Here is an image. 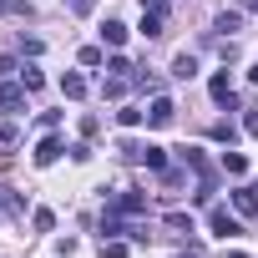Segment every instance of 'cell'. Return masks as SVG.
<instances>
[{
    "label": "cell",
    "instance_id": "obj_11",
    "mask_svg": "<svg viewBox=\"0 0 258 258\" xmlns=\"http://www.w3.org/2000/svg\"><path fill=\"white\" fill-rule=\"evenodd\" d=\"M147 41H157L162 36V11H152V6H142V26H137Z\"/></svg>",
    "mask_w": 258,
    "mask_h": 258
},
{
    "label": "cell",
    "instance_id": "obj_30",
    "mask_svg": "<svg viewBox=\"0 0 258 258\" xmlns=\"http://www.w3.org/2000/svg\"><path fill=\"white\" fill-rule=\"evenodd\" d=\"M238 11L243 16H258V0H238Z\"/></svg>",
    "mask_w": 258,
    "mask_h": 258
},
{
    "label": "cell",
    "instance_id": "obj_2",
    "mask_svg": "<svg viewBox=\"0 0 258 258\" xmlns=\"http://www.w3.org/2000/svg\"><path fill=\"white\" fill-rule=\"evenodd\" d=\"M208 228H213L218 238H238V233H243V218L228 213V208H208Z\"/></svg>",
    "mask_w": 258,
    "mask_h": 258
},
{
    "label": "cell",
    "instance_id": "obj_7",
    "mask_svg": "<svg viewBox=\"0 0 258 258\" xmlns=\"http://www.w3.org/2000/svg\"><path fill=\"white\" fill-rule=\"evenodd\" d=\"M96 36H101V46H111V51H121V46H126V36H132V31H126L121 21H111V16H106V21L96 26Z\"/></svg>",
    "mask_w": 258,
    "mask_h": 258
},
{
    "label": "cell",
    "instance_id": "obj_17",
    "mask_svg": "<svg viewBox=\"0 0 258 258\" xmlns=\"http://www.w3.org/2000/svg\"><path fill=\"white\" fill-rule=\"evenodd\" d=\"M101 96L106 101H121L126 96V76H101Z\"/></svg>",
    "mask_w": 258,
    "mask_h": 258
},
{
    "label": "cell",
    "instance_id": "obj_26",
    "mask_svg": "<svg viewBox=\"0 0 258 258\" xmlns=\"http://www.w3.org/2000/svg\"><path fill=\"white\" fill-rule=\"evenodd\" d=\"M213 137H218V142H228V147H233V142H238V126H228V121H218V126H213Z\"/></svg>",
    "mask_w": 258,
    "mask_h": 258
},
{
    "label": "cell",
    "instance_id": "obj_28",
    "mask_svg": "<svg viewBox=\"0 0 258 258\" xmlns=\"http://www.w3.org/2000/svg\"><path fill=\"white\" fill-rule=\"evenodd\" d=\"M243 132H248V137H258V106H248V116H243Z\"/></svg>",
    "mask_w": 258,
    "mask_h": 258
},
{
    "label": "cell",
    "instance_id": "obj_14",
    "mask_svg": "<svg viewBox=\"0 0 258 258\" xmlns=\"http://www.w3.org/2000/svg\"><path fill=\"white\" fill-rule=\"evenodd\" d=\"M142 162H147L152 172H167V147H157V142H147V147H142Z\"/></svg>",
    "mask_w": 258,
    "mask_h": 258
},
{
    "label": "cell",
    "instance_id": "obj_13",
    "mask_svg": "<svg viewBox=\"0 0 258 258\" xmlns=\"http://www.w3.org/2000/svg\"><path fill=\"white\" fill-rule=\"evenodd\" d=\"M172 76H177V81H192V76H198V56H192V51H182V56L172 61Z\"/></svg>",
    "mask_w": 258,
    "mask_h": 258
},
{
    "label": "cell",
    "instance_id": "obj_34",
    "mask_svg": "<svg viewBox=\"0 0 258 258\" xmlns=\"http://www.w3.org/2000/svg\"><path fill=\"white\" fill-rule=\"evenodd\" d=\"M228 258H248V253H228Z\"/></svg>",
    "mask_w": 258,
    "mask_h": 258
},
{
    "label": "cell",
    "instance_id": "obj_24",
    "mask_svg": "<svg viewBox=\"0 0 258 258\" xmlns=\"http://www.w3.org/2000/svg\"><path fill=\"white\" fill-rule=\"evenodd\" d=\"M21 81H26V91H41V86H46V76H41V66H26V71H21Z\"/></svg>",
    "mask_w": 258,
    "mask_h": 258
},
{
    "label": "cell",
    "instance_id": "obj_9",
    "mask_svg": "<svg viewBox=\"0 0 258 258\" xmlns=\"http://www.w3.org/2000/svg\"><path fill=\"white\" fill-rule=\"evenodd\" d=\"M213 31H218L223 41H233V31H243V11H223V16L213 21Z\"/></svg>",
    "mask_w": 258,
    "mask_h": 258
},
{
    "label": "cell",
    "instance_id": "obj_27",
    "mask_svg": "<svg viewBox=\"0 0 258 258\" xmlns=\"http://www.w3.org/2000/svg\"><path fill=\"white\" fill-rule=\"evenodd\" d=\"M11 76H21V61L16 56H0V81H11Z\"/></svg>",
    "mask_w": 258,
    "mask_h": 258
},
{
    "label": "cell",
    "instance_id": "obj_31",
    "mask_svg": "<svg viewBox=\"0 0 258 258\" xmlns=\"http://www.w3.org/2000/svg\"><path fill=\"white\" fill-rule=\"evenodd\" d=\"M177 258H203V248H198V243H192V248H182V253H177Z\"/></svg>",
    "mask_w": 258,
    "mask_h": 258
},
{
    "label": "cell",
    "instance_id": "obj_1",
    "mask_svg": "<svg viewBox=\"0 0 258 258\" xmlns=\"http://www.w3.org/2000/svg\"><path fill=\"white\" fill-rule=\"evenodd\" d=\"M106 208L121 213V218H142V213H147V198L132 192V187H121V192H106Z\"/></svg>",
    "mask_w": 258,
    "mask_h": 258
},
{
    "label": "cell",
    "instance_id": "obj_21",
    "mask_svg": "<svg viewBox=\"0 0 258 258\" xmlns=\"http://www.w3.org/2000/svg\"><path fill=\"white\" fill-rule=\"evenodd\" d=\"M142 147H147V142H132V137H121V142H116V152H121L126 162H142Z\"/></svg>",
    "mask_w": 258,
    "mask_h": 258
},
{
    "label": "cell",
    "instance_id": "obj_20",
    "mask_svg": "<svg viewBox=\"0 0 258 258\" xmlns=\"http://www.w3.org/2000/svg\"><path fill=\"white\" fill-rule=\"evenodd\" d=\"M31 228H36V233H51V228H56V213H51V208H36V213H31Z\"/></svg>",
    "mask_w": 258,
    "mask_h": 258
},
{
    "label": "cell",
    "instance_id": "obj_33",
    "mask_svg": "<svg viewBox=\"0 0 258 258\" xmlns=\"http://www.w3.org/2000/svg\"><path fill=\"white\" fill-rule=\"evenodd\" d=\"M167 6H172V0H152V11H167Z\"/></svg>",
    "mask_w": 258,
    "mask_h": 258
},
{
    "label": "cell",
    "instance_id": "obj_23",
    "mask_svg": "<svg viewBox=\"0 0 258 258\" xmlns=\"http://www.w3.org/2000/svg\"><path fill=\"white\" fill-rule=\"evenodd\" d=\"M116 121H121V126H142V121H147V111H137V106H121V111H116Z\"/></svg>",
    "mask_w": 258,
    "mask_h": 258
},
{
    "label": "cell",
    "instance_id": "obj_6",
    "mask_svg": "<svg viewBox=\"0 0 258 258\" xmlns=\"http://www.w3.org/2000/svg\"><path fill=\"white\" fill-rule=\"evenodd\" d=\"M0 111H26V81H0Z\"/></svg>",
    "mask_w": 258,
    "mask_h": 258
},
{
    "label": "cell",
    "instance_id": "obj_16",
    "mask_svg": "<svg viewBox=\"0 0 258 258\" xmlns=\"http://www.w3.org/2000/svg\"><path fill=\"white\" fill-rule=\"evenodd\" d=\"M86 71H96V66H106V46H81V56H76Z\"/></svg>",
    "mask_w": 258,
    "mask_h": 258
},
{
    "label": "cell",
    "instance_id": "obj_22",
    "mask_svg": "<svg viewBox=\"0 0 258 258\" xmlns=\"http://www.w3.org/2000/svg\"><path fill=\"white\" fill-rule=\"evenodd\" d=\"M0 16H26L31 21V0H0Z\"/></svg>",
    "mask_w": 258,
    "mask_h": 258
},
{
    "label": "cell",
    "instance_id": "obj_3",
    "mask_svg": "<svg viewBox=\"0 0 258 258\" xmlns=\"http://www.w3.org/2000/svg\"><path fill=\"white\" fill-rule=\"evenodd\" d=\"M61 152H66V147H61V137H56V132H46V137L36 142L31 162H36V167H51V162H61Z\"/></svg>",
    "mask_w": 258,
    "mask_h": 258
},
{
    "label": "cell",
    "instance_id": "obj_12",
    "mask_svg": "<svg viewBox=\"0 0 258 258\" xmlns=\"http://www.w3.org/2000/svg\"><path fill=\"white\" fill-rule=\"evenodd\" d=\"M132 86H137V91H147V96H157V91H162V76H152L147 66H137V71H132Z\"/></svg>",
    "mask_w": 258,
    "mask_h": 258
},
{
    "label": "cell",
    "instance_id": "obj_18",
    "mask_svg": "<svg viewBox=\"0 0 258 258\" xmlns=\"http://www.w3.org/2000/svg\"><path fill=\"white\" fill-rule=\"evenodd\" d=\"M223 172H228V177H243V172H248V157H243V152H223Z\"/></svg>",
    "mask_w": 258,
    "mask_h": 258
},
{
    "label": "cell",
    "instance_id": "obj_8",
    "mask_svg": "<svg viewBox=\"0 0 258 258\" xmlns=\"http://www.w3.org/2000/svg\"><path fill=\"white\" fill-rule=\"evenodd\" d=\"M233 213L238 218H258V187H238L233 192Z\"/></svg>",
    "mask_w": 258,
    "mask_h": 258
},
{
    "label": "cell",
    "instance_id": "obj_32",
    "mask_svg": "<svg viewBox=\"0 0 258 258\" xmlns=\"http://www.w3.org/2000/svg\"><path fill=\"white\" fill-rule=\"evenodd\" d=\"M248 81H253V86H258V61H253V66H248Z\"/></svg>",
    "mask_w": 258,
    "mask_h": 258
},
{
    "label": "cell",
    "instance_id": "obj_25",
    "mask_svg": "<svg viewBox=\"0 0 258 258\" xmlns=\"http://www.w3.org/2000/svg\"><path fill=\"white\" fill-rule=\"evenodd\" d=\"M101 253H106V258H126V243H121V238H101Z\"/></svg>",
    "mask_w": 258,
    "mask_h": 258
},
{
    "label": "cell",
    "instance_id": "obj_4",
    "mask_svg": "<svg viewBox=\"0 0 258 258\" xmlns=\"http://www.w3.org/2000/svg\"><path fill=\"white\" fill-rule=\"evenodd\" d=\"M208 96H213L218 106H238V91H233V76H228V71H218V76L208 81Z\"/></svg>",
    "mask_w": 258,
    "mask_h": 258
},
{
    "label": "cell",
    "instance_id": "obj_15",
    "mask_svg": "<svg viewBox=\"0 0 258 258\" xmlns=\"http://www.w3.org/2000/svg\"><path fill=\"white\" fill-rule=\"evenodd\" d=\"M162 223H167L172 233H182V238H187V233H198V228H192V213H182V208H172V213H167Z\"/></svg>",
    "mask_w": 258,
    "mask_h": 258
},
{
    "label": "cell",
    "instance_id": "obj_5",
    "mask_svg": "<svg viewBox=\"0 0 258 258\" xmlns=\"http://www.w3.org/2000/svg\"><path fill=\"white\" fill-rule=\"evenodd\" d=\"M172 116H177V106H172V96H152V106H147V126H172Z\"/></svg>",
    "mask_w": 258,
    "mask_h": 258
},
{
    "label": "cell",
    "instance_id": "obj_29",
    "mask_svg": "<svg viewBox=\"0 0 258 258\" xmlns=\"http://www.w3.org/2000/svg\"><path fill=\"white\" fill-rule=\"evenodd\" d=\"M61 121H66L61 111H41V126H46V132H56V126H61Z\"/></svg>",
    "mask_w": 258,
    "mask_h": 258
},
{
    "label": "cell",
    "instance_id": "obj_19",
    "mask_svg": "<svg viewBox=\"0 0 258 258\" xmlns=\"http://www.w3.org/2000/svg\"><path fill=\"white\" fill-rule=\"evenodd\" d=\"M106 71H111V76H132L137 66H132V61H126L121 51H111V56H106Z\"/></svg>",
    "mask_w": 258,
    "mask_h": 258
},
{
    "label": "cell",
    "instance_id": "obj_10",
    "mask_svg": "<svg viewBox=\"0 0 258 258\" xmlns=\"http://www.w3.org/2000/svg\"><path fill=\"white\" fill-rule=\"evenodd\" d=\"M61 96H66V101H81V96H86V76H81V71H66V76H61Z\"/></svg>",
    "mask_w": 258,
    "mask_h": 258
}]
</instances>
